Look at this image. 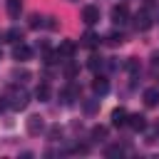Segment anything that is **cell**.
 Returning <instances> with one entry per match:
<instances>
[{"mask_svg": "<svg viewBox=\"0 0 159 159\" xmlns=\"http://www.w3.org/2000/svg\"><path fill=\"white\" fill-rule=\"evenodd\" d=\"M27 102H30V97H27L25 89H12V92L7 94V107H10V109H25Z\"/></svg>", "mask_w": 159, "mask_h": 159, "instance_id": "obj_1", "label": "cell"}, {"mask_svg": "<svg viewBox=\"0 0 159 159\" xmlns=\"http://www.w3.org/2000/svg\"><path fill=\"white\" fill-rule=\"evenodd\" d=\"M25 129H27V134L37 137V134H42V132H45V119H42L40 114H32V117H27Z\"/></svg>", "mask_w": 159, "mask_h": 159, "instance_id": "obj_2", "label": "cell"}, {"mask_svg": "<svg viewBox=\"0 0 159 159\" xmlns=\"http://www.w3.org/2000/svg\"><path fill=\"white\" fill-rule=\"evenodd\" d=\"M127 20H129V7H127L124 2H122V5H114V7H112V22H114V25H124Z\"/></svg>", "mask_w": 159, "mask_h": 159, "instance_id": "obj_3", "label": "cell"}, {"mask_svg": "<svg viewBox=\"0 0 159 159\" xmlns=\"http://www.w3.org/2000/svg\"><path fill=\"white\" fill-rule=\"evenodd\" d=\"M82 20H84V25H97L99 22V7L97 5H84L82 7Z\"/></svg>", "mask_w": 159, "mask_h": 159, "instance_id": "obj_4", "label": "cell"}, {"mask_svg": "<svg viewBox=\"0 0 159 159\" xmlns=\"http://www.w3.org/2000/svg\"><path fill=\"white\" fill-rule=\"evenodd\" d=\"M75 50H77V45H75L72 40H62V42H60V47H57L55 52H57V57H60V60H72Z\"/></svg>", "mask_w": 159, "mask_h": 159, "instance_id": "obj_5", "label": "cell"}, {"mask_svg": "<svg viewBox=\"0 0 159 159\" xmlns=\"http://www.w3.org/2000/svg\"><path fill=\"white\" fill-rule=\"evenodd\" d=\"M32 57V50L25 45V42H15V47H12V60H17V62H27Z\"/></svg>", "mask_w": 159, "mask_h": 159, "instance_id": "obj_6", "label": "cell"}, {"mask_svg": "<svg viewBox=\"0 0 159 159\" xmlns=\"http://www.w3.org/2000/svg\"><path fill=\"white\" fill-rule=\"evenodd\" d=\"M127 124H129L134 132H144V129H147V117L139 114V112H137V114H129V117H127Z\"/></svg>", "mask_w": 159, "mask_h": 159, "instance_id": "obj_7", "label": "cell"}, {"mask_svg": "<svg viewBox=\"0 0 159 159\" xmlns=\"http://www.w3.org/2000/svg\"><path fill=\"white\" fill-rule=\"evenodd\" d=\"M127 109L124 107H117V109H112V127H124L127 124Z\"/></svg>", "mask_w": 159, "mask_h": 159, "instance_id": "obj_8", "label": "cell"}, {"mask_svg": "<svg viewBox=\"0 0 159 159\" xmlns=\"http://www.w3.org/2000/svg\"><path fill=\"white\" fill-rule=\"evenodd\" d=\"M134 27L142 30V32L149 30V27H152V17H149L147 12H137V15H134Z\"/></svg>", "mask_w": 159, "mask_h": 159, "instance_id": "obj_9", "label": "cell"}, {"mask_svg": "<svg viewBox=\"0 0 159 159\" xmlns=\"http://www.w3.org/2000/svg\"><path fill=\"white\" fill-rule=\"evenodd\" d=\"M144 104L147 107H154V104H159V89L157 87H149V89H144Z\"/></svg>", "mask_w": 159, "mask_h": 159, "instance_id": "obj_10", "label": "cell"}, {"mask_svg": "<svg viewBox=\"0 0 159 159\" xmlns=\"http://www.w3.org/2000/svg\"><path fill=\"white\" fill-rule=\"evenodd\" d=\"M5 10L10 17H20L22 12V0H5Z\"/></svg>", "mask_w": 159, "mask_h": 159, "instance_id": "obj_11", "label": "cell"}, {"mask_svg": "<svg viewBox=\"0 0 159 159\" xmlns=\"http://www.w3.org/2000/svg\"><path fill=\"white\" fill-rule=\"evenodd\" d=\"M35 97H37L40 102H47V99L52 97V89H50V84H47V82H40V84H37V89H35Z\"/></svg>", "mask_w": 159, "mask_h": 159, "instance_id": "obj_12", "label": "cell"}, {"mask_svg": "<svg viewBox=\"0 0 159 159\" xmlns=\"http://www.w3.org/2000/svg\"><path fill=\"white\" fill-rule=\"evenodd\" d=\"M5 40L12 42V45H15V42H22V30H20V27H10V30L5 32Z\"/></svg>", "mask_w": 159, "mask_h": 159, "instance_id": "obj_13", "label": "cell"}, {"mask_svg": "<svg viewBox=\"0 0 159 159\" xmlns=\"http://www.w3.org/2000/svg\"><path fill=\"white\" fill-rule=\"evenodd\" d=\"M92 89H94L97 94H107V89H109V82H107L104 77H97V80L92 82Z\"/></svg>", "mask_w": 159, "mask_h": 159, "instance_id": "obj_14", "label": "cell"}, {"mask_svg": "<svg viewBox=\"0 0 159 159\" xmlns=\"http://www.w3.org/2000/svg\"><path fill=\"white\" fill-rule=\"evenodd\" d=\"M10 77H12V82H15V84H25V82L30 80V72H27V70H15Z\"/></svg>", "mask_w": 159, "mask_h": 159, "instance_id": "obj_15", "label": "cell"}, {"mask_svg": "<svg viewBox=\"0 0 159 159\" xmlns=\"http://www.w3.org/2000/svg\"><path fill=\"white\" fill-rule=\"evenodd\" d=\"M82 45H84V47H97V45H99V37H97L94 32H84Z\"/></svg>", "mask_w": 159, "mask_h": 159, "instance_id": "obj_16", "label": "cell"}, {"mask_svg": "<svg viewBox=\"0 0 159 159\" xmlns=\"http://www.w3.org/2000/svg\"><path fill=\"white\" fill-rule=\"evenodd\" d=\"M122 42H124V35H122V32H109V35H107V45L117 47V45H122Z\"/></svg>", "mask_w": 159, "mask_h": 159, "instance_id": "obj_17", "label": "cell"}, {"mask_svg": "<svg viewBox=\"0 0 159 159\" xmlns=\"http://www.w3.org/2000/svg\"><path fill=\"white\" fill-rule=\"evenodd\" d=\"M124 67H127V70H129L132 75H137L142 65H139V60H137V57H127V62H124Z\"/></svg>", "mask_w": 159, "mask_h": 159, "instance_id": "obj_18", "label": "cell"}, {"mask_svg": "<svg viewBox=\"0 0 159 159\" xmlns=\"http://www.w3.org/2000/svg\"><path fill=\"white\" fill-rule=\"evenodd\" d=\"M30 27H32V30L45 27V17H42V15H37V12H35V15H30Z\"/></svg>", "mask_w": 159, "mask_h": 159, "instance_id": "obj_19", "label": "cell"}, {"mask_svg": "<svg viewBox=\"0 0 159 159\" xmlns=\"http://www.w3.org/2000/svg\"><path fill=\"white\" fill-rule=\"evenodd\" d=\"M104 137H107V127H102V124L92 127V139H104Z\"/></svg>", "mask_w": 159, "mask_h": 159, "instance_id": "obj_20", "label": "cell"}, {"mask_svg": "<svg viewBox=\"0 0 159 159\" xmlns=\"http://www.w3.org/2000/svg\"><path fill=\"white\" fill-rule=\"evenodd\" d=\"M87 65H89V70H94V72H97V70H99V67L104 65V60H102V57H97V55H92Z\"/></svg>", "mask_w": 159, "mask_h": 159, "instance_id": "obj_21", "label": "cell"}, {"mask_svg": "<svg viewBox=\"0 0 159 159\" xmlns=\"http://www.w3.org/2000/svg\"><path fill=\"white\" fill-rule=\"evenodd\" d=\"M122 154V147H109L107 149V157H119Z\"/></svg>", "mask_w": 159, "mask_h": 159, "instance_id": "obj_22", "label": "cell"}, {"mask_svg": "<svg viewBox=\"0 0 159 159\" xmlns=\"http://www.w3.org/2000/svg\"><path fill=\"white\" fill-rule=\"evenodd\" d=\"M72 152H77V154H87V144H77Z\"/></svg>", "mask_w": 159, "mask_h": 159, "instance_id": "obj_23", "label": "cell"}, {"mask_svg": "<svg viewBox=\"0 0 159 159\" xmlns=\"http://www.w3.org/2000/svg\"><path fill=\"white\" fill-rule=\"evenodd\" d=\"M60 134H62V132H60V127H52V129H50V137H52V139H57Z\"/></svg>", "mask_w": 159, "mask_h": 159, "instance_id": "obj_24", "label": "cell"}, {"mask_svg": "<svg viewBox=\"0 0 159 159\" xmlns=\"http://www.w3.org/2000/svg\"><path fill=\"white\" fill-rule=\"evenodd\" d=\"M157 132H159V122H157Z\"/></svg>", "mask_w": 159, "mask_h": 159, "instance_id": "obj_25", "label": "cell"}, {"mask_svg": "<svg viewBox=\"0 0 159 159\" xmlns=\"http://www.w3.org/2000/svg\"><path fill=\"white\" fill-rule=\"evenodd\" d=\"M70 2H77V0H70Z\"/></svg>", "mask_w": 159, "mask_h": 159, "instance_id": "obj_26", "label": "cell"}, {"mask_svg": "<svg viewBox=\"0 0 159 159\" xmlns=\"http://www.w3.org/2000/svg\"><path fill=\"white\" fill-rule=\"evenodd\" d=\"M147 2H152V0H147Z\"/></svg>", "mask_w": 159, "mask_h": 159, "instance_id": "obj_27", "label": "cell"}]
</instances>
